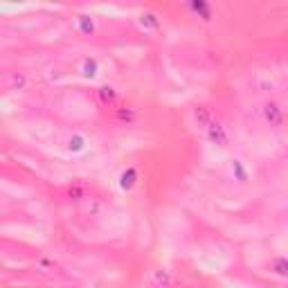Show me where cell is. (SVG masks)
<instances>
[{"label": "cell", "mask_w": 288, "mask_h": 288, "mask_svg": "<svg viewBox=\"0 0 288 288\" xmlns=\"http://www.w3.org/2000/svg\"><path fill=\"white\" fill-rule=\"evenodd\" d=\"M81 25H84V32H92L94 30V25H92V22H88V18H86V16H81Z\"/></svg>", "instance_id": "7"}, {"label": "cell", "mask_w": 288, "mask_h": 288, "mask_svg": "<svg viewBox=\"0 0 288 288\" xmlns=\"http://www.w3.org/2000/svg\"><path fill=\"white\" fill-rule=\"evenodd\" d=\"M99 97H102L104 104H112L115 102V90L108 88V86H104V88H99Z\"/></svg>", "instance_id": "5"}, {"label": "cell", "mask_w": 288, "mask_h": 288, "mask_svg": "<svg viewBox=\"0 0 288 288\" xmlns=\"http://www.w3.org/2000/svg\"><path fill=\"white\" fill-rule=\"evenodd\" d=\"M266 120L270 122V124H279V122L284 120V112H282V108L277 106V104H266Z\"/></svg>", "instance_id": "2"}, {"label": "cell", "mask_w": 288, "mask_h": 288, "mask_svg": "<svg viewBox=\"0 0 288 288\" xmlns=\"http://www.w3.org/2000/svg\"><path fill=\"white\" fill-rule=\"evenodd\" d=\"M94 70H97V63H94V61H90V58H88V61L84 63V74L92 76V74H97V72H94Z\"/></svg>", "instance_id": "6"}, {"label": "cell", "mask_w": 288, "mask_h": 288, "mask_svg": "<svg viewBox=\"0 0 288 288\" xmlns=\"http://www.w3.org/2000/svg\"><path fill=\"white\" fill-rule=\"evenodd\" d=\"M135 184V169H128L122 174V187L124 189H130Z\"/></svg>", "instance_id": "4"}, {"label": "cell", "mask_w": 288, "mask_h": 288, "mask_svg": "<svg viewBox=\"0 0 288 288\" xmlns=\"http://www.w3.org/2000/svg\"><path fill=\"white\" fill-rule=\"evenodd\" d=\"M270 268H272V272H274V274H282V277H288V259H274Z\"/></svg>", "instance_id": "3"}, {"label": "cell", "mask_w": 288, "mask_h": 288, "mask_svg": "<svg viewBox=\"0 0 288 288\" xmlns=\"http://www.w3.org/2000/svg\"><path fill=\"white\" fill-rule=\"evenodd\" d=\"M207 133H210L212 142H216V144H225V142H228V133H225V128L218 124V122H212V124L207 126Z\"/></svg>", "instance_id": "1"}]
</instances>
